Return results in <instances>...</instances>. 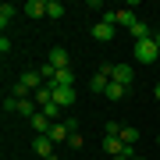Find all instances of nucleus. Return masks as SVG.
Instances as JSON below:
<instances>
[{
    "mask_svg": "<svg viewBox=\"0 0 160 160\" xmlns=\"http://www.w3.org/2000/svg\"><path fill=\"white\" fill-rule=\"evenodd\" d=\"M132 78H135V71H132L128 64H110V82H121V86H132Z\"/></svg>",
    "mask_w": 160,
    "mask_h": 160,
    "instance_id": "20e7f679",
    "label": "nucleus"
},
{
    "mask_svg": "<svg viewBox=\"0 0 160 160\" xmlns=\"http://www.w3.org/2000/svg\"><path fill=\"white\" fill-rule=\"evenodd\" d=\"M53 82H57V86H75V71L64 68V71H57V78H53Z\"/></svg>",
    "mask_w": 160,
    "mask_h": 160,
    "instance_id": "f3484780",
    "label": "nucleus"
},
{
    "mask_svg": "<svg viewBox=\"0 0 160 160\" xmlns=\"http://www.w3.org/2000/svg\"><path fill=\"white\" fill-rule=\"evenodd\" d=\"M114 36H118V29H114L110 22H103V18H100L96 25H92V39H100V43H110Z\"/></svg>",
    "mask_w": 160,
    "mask_h": 160,
    "instance_id": "39448f33",
    "label": "nucleus"
},
{
    "mask_svg": "<svg viewBox=\"0 0 160 160\" xmlns=\"http://www.w3.org/2000/svg\"><path fill=\"white\" fill-rule=\"evenodd\" d=\"M46 64H53V71H64V68H68V50H64V46H53V50H50V57H46Z\"/></svg>",
    "mask_w": 160,
    "mask_h": 160,
    "instance_id": "423d86ee",
    "label": "nucleus"
},
{
    "mask_svg": "<svg viewBox=\"0 0 160 160\" xmlns=\"http://www.w3.org/2000/svg\"><path fill=\"white\" fill-rule=\"evenodd\" d=\"M14 14H18V7H14V4H4V7H0V25H7Z\"/></svg>",
    "mask_w": 160,
    "mask_h": 160,
    "instance_id": "a211bd4d",
    "label": "nucleus"
},
{
    "mask_svg": "<svg viewBox=\"0 0 160 160\" xmlns=\"http://www.w3.org/2000/svg\"><path fill=\"white\" fill-rule=\"evenodd\" d=\"M32 146H36V153H39L43 160H46V157H53V139H50V135H36V142H32Z\"/></svg>",
    "mask_w": 160,
    "mask_h": 160,
    "instance_id": "1a4fd4ad",
    "label": "nucleus"
},
{
    "mask_svg": "<svg viewBox=\"0 0 160 160\" xmlns=\"http://www.w3.org/2000/svg\"><path fill=\"white\" fill-rule=\"evenodd\" d=\"M128 32H132V36H135V43H139V39H153V32H149V25L142 22V18H139V22H135V25H132V29H128Z\"/></svg>",
    "mask_w": 160,
    "mask_h": 160,
    "instance_id": "9d476101",
    "label": "nucleus"
},
{
    "mask_svg": "<svg viewBox=\"0 0 160 160\" xmlns=\"http://www.w3.org/2000/svg\"><path fill=\"white\" fill-rule=\"evenodd\" d=\"M22 11L29 14V18H36V22H39V18H46V0H29Z\"/></svg>",
    "mask_w": 160,
    "mask_h": 160,
    "instance_id": "6e6552de",
    "label": "nucleus"
},
{
    "mask_svg": "<svg viewBox=\"0 0 160 160\" xmlns=\"http://www.w3.org/2000/svg\"><path fill=\"white\" fill-rule=\"evenodd\" d=\"M29 125L36 128V135H50V128H53V121H50V118H43L39 110H36V114L29 118Z\"/></svg>",
    "mask_w": 160,
    "mask_h": 160,
    "instance_id": "0eeeda50",
    "label": "nucleus"
},
{
    "mask_svg": "<svg viewBox=\"0 0 160 160\" xmlns=\"http://www.w3.org/2000/svg\"><path fill=\"white\" fill-rule=\"evenodd\" d=\"M39 114H43V118H50L53 125H57V118H61V107H57V103L50 100V103H43V107H39Z\"/></svg>",
    "mask_w": 160,
    "mask_h": 160,
    "instance_id": "f8f14e48",
    "label": "nucleus"
},
{
    "mask_svg": "<svg viewBox=\"0 0 160 160\" xmlns=\"http://www.w3.org/2000/svg\"><path fill=\"white\" fill-rule=\"evenodd\" d=\"M157 142H160V135H157Z\"/></svg>",
    "mask_w": 160,
    "mask_h": 160,
    "instance_id": "393cba45",
    "label": "nucleus"
},
{
    "mask_svg": "<svg viewBox=\"0 0 160 160\" xmlns=\"http://www.w3.org/2000/svg\"><path fill=\"white\" fill-rule=\"evenodd\" d=\"M132 160H142V157H132Z\"/></svg>",
    "mask_w": 160,
    "mask_h": 160,
    "instance_id": "b1692460",
    "label": "nucleus"
},
{
    "mask_svg": "<svg viewBox=\"0 0 160 160\" xmlns=\"http://www.w3.org/2000/svg\"><path fill=\"white\" fill-rule=\"evenodd\" d=\"M68 146H71V149H78V146H82V135H78V128H75L71 135H68Z\"/></svg>",
    "mask_w": 160,
    "mask_h": 160,
    "instance_id": "aec40b11",
    "label": "nucleus"
},
{
    "mask_svg": "<svg viewBox=\"0 0 160 160\" xmlns=\"http://www.w3.org/2000/svg\"><path fill=\"white\" fill-rule=\"evenodd\" d=\"M103 22H110V25L118 29V11H103Z\"/></svg>",
    "mask_w": 160,
    "mask_h": 160,
    "instance_id": "412c9836",
    "label": "nucleus"
},
{
    "mask_svg": "<svg viewBox=\"0 0 160 160\" xmlns=\"http://www.w3.org/2000/svg\"><path fill=\"white\" fill-rule=\"evenodd\" d=\"M153 96H157V100H160V82H157V89H153Z\"/></svg>",
    "mask_w": 160,
    "mask_h": 160,
    "instance_id": "4be33fe9",
    "label": "nucleus"
},
{
    "mask_svg": "<svg viewBox=\"0 0 160 160\" xmlns=\"http://www.w3.org/2000/svg\"><path fill=\"white\" fill-rule=\"evenodd\" d=\"M103 96H107V100H125V96H128V86H121V82H110Z\"/></svg>",
    "mask_w": 160,
    "mask_h": 160,
    "instance_id": "9b49d317",
    "label": "nucleus"
},
{
    "mask_svg": "<svg viewBox=\"0 0 160 160\" xmlns=\"http://www.w3.org/2000/svg\"><path fill=\"white\" fill-rule=\"evenodd\" d=\"M46 18H64V4L61 0H46Z\"/></svg>",
    "mask_w": 160,
    "mask_h": 160,
    "instance_id": "dca6fc26",
    "label": "nucleus"
},
{
    "mask_svg": "<svg viewBox=\"0 0 160 160\" xmlns=\"http://www.w3.org/2000/svg\"><path fill=\"white\" fill-rule=\"evenodd\" d=\"M121 142H125V146H135V142H139V128L125 125V128H121Z\"/></svg>",
    "mask_w": 160,
    "mask_h": 160,
    "instance_id": "ddd939ff",
    "label": "nucleus"
},
{
    "mask_svg": "<svg viewBox=\"0 0 160 160\" xmlns=\"http://www.w3.org/2000/svg\"><path fill=\"white\" fill-rule=\"evenodd\" d=\"M132 53H135L139 64H153V61H160V46H157V39H139Z\"/></svg>",
    "mask_w": 160,
    "mask_h": 160,
    "instance_id": "f257e3e1",
    "label": "nucleus"
},
{
    "mask_svg": "<svg viewBox=\"0 0 160 160\" xmlns=\"http://www.w3.org/2000/svg\"><path fill=\"white\" fill-rule=\"evenodd\" d=\"M121 121H107V125H103V139H121Z\"/></svg>",
    "mask_w": 160,
    "mask_h": 160,
    "instance_id": "4468645a",
    "label": "nucleus"
},
{
    "mask_svg": "<svg viewBox=\"0 0 160 160\" xmlns=\"http://www.w3.org/2000/svg\"><path fill=\"white\" fill-rule=\"evenodd\" d=\"M75 100H78V96H75V86H57V82H53V103H57L61 110L71 107Z\"/></svg>",
    "mask_w": 160,
    "mask_h": 160,
    "instance_id": "f03ea898",
    "label": "nucleus"
},
{
    "mask_svg": "<svg viewBox=\"0 0 160 160\" xmlns=\"http://www.w3.org/2000/svg\"><path fill=\"white\" fill-rule=\"evenodd\" d=\"M75 128H78V121H71V118L68 121H57V125L50 128V139H53V142H68V135H71Z\"/></svg>",
    "mask_w": 160,
    "mask_h": 160,
    "instance_id": "7ed1b4c3",
    "label": "nucleus"
},
{
    "mask_svg": "<svg viewBox=\"0 0 160 160\" xmlns=\"http://www.w3.org/2000/svg\"><path fill=\"white\" fill-rule=\"evenodd\" d=\"M153 39H157V46H160V32H157V36H153Z\"/></svg>",
    "mask_w": 160,
    "mask_h": 160,
    "instance_id": "5701e85b",
    "label": "nucleus"
},
{
    "mask_svg": "<svg viewBox=\"0 0 160 160\" xmlns=\"http://www.w3.org/2000/svg\"><path fill=\"white\" fill-rule=\"evenodd\" d=\"M121 146H125V142H121V139H103V149H107L110 157H114V153H118Z\"/></svg>",
    "mask_w": 160,
    "mask_h": 160,
    "instance_id": "6ab92c4d",
    "label": "nucleus"
},
{
    "mask_svg": "<svg viewBox=\"0 0 160 160\" xmlns=\"http://www.w3.org/2000/svg\"><path fill=\"white\" fill-rule=\"evenodd\" d=\"M18 114H25V118H32V114H36V100H32V96H25V100H18Z\"/></svg>",
    "mask_w": 160,
    "mask_h": 160,
    "instance_id": "2eb2a0df",
    "label": "nucleus"
}]
</instances>
